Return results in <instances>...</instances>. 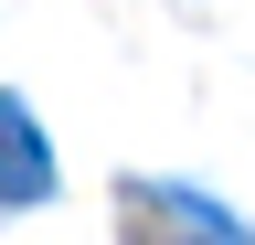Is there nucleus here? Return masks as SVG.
Returning a JSON list of instances; mask_svg holds the SVG:
<instances>
[{
  "instance_id": "obj_1",
  "label": "nucleus",
  "mask_w": 255,
  "mask_h": 245,
  "mask_svg": "<svg viewBox=\"0 0 255 245\" xmlns=\"http://www.w3.org/2000/svg\"><path fill=\"white\" fill-rule=\"evenodd\" d=\"M43 192H53V149L21 96H0V203H43Z\"/></svg>"
}]
</instances>
